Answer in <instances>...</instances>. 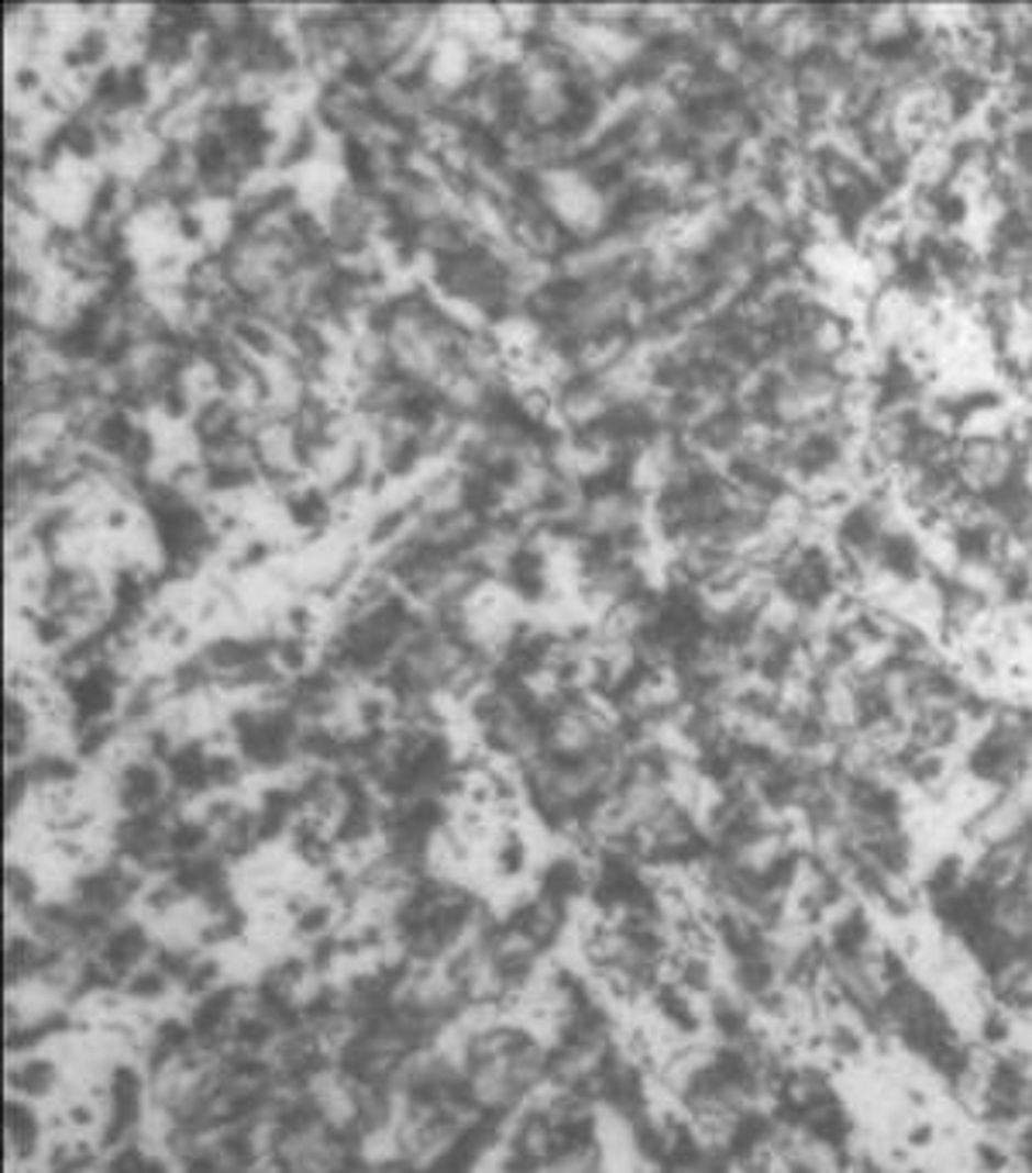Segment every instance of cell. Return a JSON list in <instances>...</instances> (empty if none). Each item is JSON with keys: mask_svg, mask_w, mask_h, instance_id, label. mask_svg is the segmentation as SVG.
Returning <instances> with one entry per match:
<instances>
[{"mask_svg": "<svg viewBox=\"0 0 1032 1173\" xmlns=\"http://www.w3.org/2000/svg\"><path fill=\"white\" fill-rule=\"evenodd\" d=\"M217 844V833L206 826L193 809H183L172 823H169V868L179 864V860H193V857H203L211 853Z\"/></svg>", "mask_w": 1032, "mask_h": 1173, "instance_id": "10", "label": "cell"}, {"mask_svg": "<svg viewBox=\"0 0 1032 1173\" xmlns=\"http://www.w3.org/2000/svg\"><path fill=\"white\" fill-rule=\"evenodd\" d=\"M155 950H159V940H155V926L145 923V919L124 916V919H117L108 932H103V940L97 943L93 957L103 963V968H108V974H111L117 984H124L138 968L152 963Z\"/></svg>", "mask_w": 1032, "mask_h": 1173, "instance_id": "4", "label": "cell"}, {"mask_svg": "<svg viewBox=\"0 0 1032 1173\" xmlns=\"http://www.w3.org/2000/svg\"><path fill=\"white\" fill-rule=\"evenodd\" d=\"M176 992H179L176 981L159 968V963H145V968H138L132 978L121 984L124 1002L132 1005V1008H145V1012L155 1008V1005H162V1002H169Z\"/></svg>", "mask_w": 1032, "mask_h": 1173, "instance_id": "11", "label": "cell"}, {"mask_svg": "<svg viewBox=\"0 0 1032 1173\" xmlns=\"http://www.w3.org/2000/svg\"><path fill=\"white\" fill-rule=\"evenodd\" d=\"M100 774L108 778L111 809L117 816L152 813V809H162L166 802H172L166 764L155 758H145V753H132V758H124L117 768L100 771Z\"/></svg>", "mask_w": 1032, "mask_h": 1173, "instance_id": "1", "label": "cell"}, {"mask_svg": "<svg viewBox=\"0 0 1032 1173\" xmlns=\"http://www.w3.org/2000/svg\"><path fill=\"white\" fill-rule=\"evenodd\" d=\"M4 1126H8V1150L14 1166H29L42 1150V1136H45L42 1115L35 1111L32 1102L11 1098L4 1111Z\"/></svg>", "mask_w": 1032, "mask_h": 1173, "instance_id": "8", "label": "cell"}, {"mask_svg": "<svg viewBox=\"0 0 1032 1173\" xmlns=\"http://www.w3.org/2000/svg\"><path fill=\"white\" fill-rule=\"evenodd\" d=\"M59 1063L45 1057V1053H18L8 1066V1087H11V1098H21V1102H45L52 1098V1094L59 1091Z\"/></svg>", "mask_w": 1032, "mask_h": 1173, "instance_id": "7", "label": "cell"}, {"mask_svg": "<svg viewBox=\"0 0 1032 1173\" xmlns=\"http://www.w3.org/2000/svg\"><path fill=\"white\" fill-rule=\"evenodd\" d=\"M282 850H287L293 864L310 878H321L345 860L338 840H334L330 823H324L317 816H306V813H300L293 819L287 840H282Z\"/></svg>", "mask_w": 1032, "mask_h": 1173, "instance_id": "5", "label": "cell"}, {"mask_svg": "<svg viewBox=\"0 0 1032 1173\" xmlns=\"http://www.w3.org/2000/svg\"><path fill=\"white\" fill-rule=\"evenodd\" d=\"M248 998H251V992L245 984H221L214 992H206L203 998L190 1002L187 1023L193 1029L197 1047L206 1053L224 1050L231 1026H235V1019L248 1008Z\"/></svg>", "mask_w": 1032, "mask_h": 1173, "instance_id": "2", "label": "cell"}, {"mask_svg": "<svg viewBox=\"0 0 1032 1173\" xmlns=\"http://www.w3.org/2000/svg\"><path fill=\"white\" fill-rule=\"evenodd\" d=\"M227 984L224 981V960L211 950H203L197 957V963L190 968V974L183 978V984H179V995H187L190 1002L203 998L206 992H214V987Z\"/></svg>", "mask_w": 1032, "mask_h": 1173, "instance_id": "13", "label": "cell"}, {"mask_svg": "<svg viewBox=\"0 0 1032 1173\" xmlns=\"http://www.w3.org/2000/svg\"><path fill=\"white\" fill-rule=\"evenodd\" d=\"M42 874L35 864H29V860L14 857L8 864V905L14 912V919H24L32 908H38L45 902V892H42Z\"/></svg>", "mask_w": 1032, "mask_h": 1173, "instance_id": "12", "label": "cell"}, {"mask_svg": "<svg viewBox=\"0 0 1032 1173\" xmlns=\"http://www.w3.org/2000/svg\"><path fill=\"white\" fill-rule=\"evenodd\" d=\"M485 878L500 884V889H524V884L537 874V853L534 840L524 829V823H500L493 840H489L482 853Z\"/></svg>", "mask_w": 1032, "mask_h": 1173, "instance_id": "3", "label": "cell"}, {"mask_svg": "<svg viewBox=\"0 0 1032 1173\" xmlns=\"http://www.w3.org/2000/svg\"><path fill=\"white\" fill-rule=\"evenodd\" d=\"M345 908L338 902H330L327 895H314L310 898L296 916L290 919V940L303 943V947H314L321 940H327V936H334L341 926H345Z\"/></svg>", "mask_w": 1032, "mask_h": 1173, "instance_id": "9", "label": "cell"}, {"mask_svg": "<svg viewBox=\"0 0 1032 1173\" xmlns=\"http://www.w3.org/2000/svg\"><path fill=\"white\" fill-rule=\"evenodd\" d=\"M534 895H540L551 905L568 908L575 898L588 895L592 884V868L582 853H554L548 860H540L537 874H534Z\"/></svg>", "mask_w": 1032, "mask_h": 1173, "instance_id": "6", "label": "cell"}]
</instances>
